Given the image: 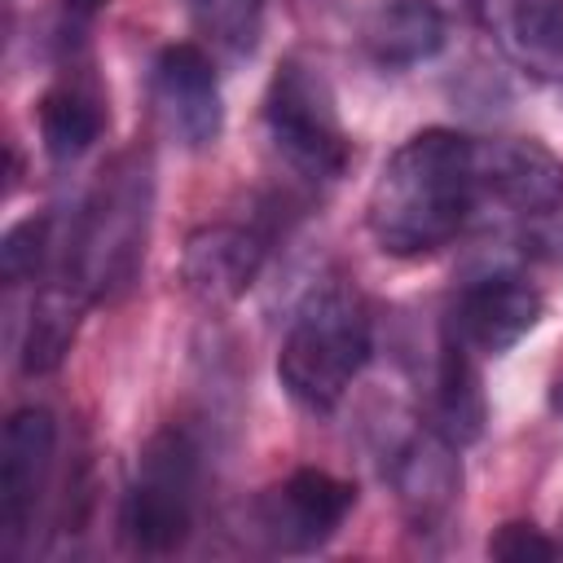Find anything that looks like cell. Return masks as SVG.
Segmentation results:
<instances>
[{"mask_svg": "<svg viewBox=\"0 0 563 563\" xmlns=\"http://www.w3.org/2000/svg\"><path fill=\"white\" fill-rule=\"evenodd\" d=\"M488 207L479 136L457 128H422L378 167L365 224L383 255L418 260L449 246Z\"/></svg>", "mask_w": 563, "mask_h": 563, "instance_id": "cell-1", "label": "cell"}, {"mask_svg": "<svg viewBox=\"0 0 563 563\" xmlns=\"http://www.w3.org/2000/svg\"><path fill=\"white\" fill-rule=\"evenodd\" d=\"M150 220H154V163L141 145H132L114 154L92 180L66 233L57 277L70 282L88 299V308L119 299L141 273Z\"/></svg>", "mask_w": 563, "mask_h": 563, "instance_id": "cell-2", "label": "cell"}, {"mask_svg": "<svg viewBox=\"0 0 563 563\" xmlns=\"http://www.w3.org/2000/svg\"><path fill=\"white\" fill-rule=\"evenodd\" d=\"M369 352L374 321L361 290L343 277H330L312 286L295 308L277 352V378L286 396L308 413H334L369 365Z\"/></svg>", "mask_w": 563, "mask_h": 563, "instance_id": "cell-3", "label": "cell"}, {"mask_svg": "<svg viewBox=\"0 0 563 563\" xmlns=\"http://www.w3.org/2000/svg\"><path fill=\"white\" fill-rule=\"evenodd\" d=\"M264 132L273 154L303 185H334L352 163V141L339 114L334 84L303 53L277 62L264 92Z\"/></svg>", "mask_w": 563, "mask_h": 563, "instance_id": "cell-4", "label": "cell"}, {"mask_svg": "<svg viewBox=\"0 0 563 563\" xmlns=\"http://www.w3.org/2000/svg\"><path fill=\"white\" fill-rule=\"evenodd\" d=\"M198 488H202L198 440L176 422L154 431L136 453V471L123 497V537L132 541V550L154 559L176 554L194 532Z\"/></svg>", "mask_w": 563, "mask_h": 563, "instance_id": "cell-5", "label": "cell"}, {"mask_svg": "<svg viewBox=\"0 0 563 563\" xmlns=\"http://www.w3.org/2000/svg\"><path fill=\"white\" fill-rule=\"evenodd\" d=\"M383 479L413 532H435L462 501V457L449 435L431 422H405L383 444Z\"/></svg>", "mask_w": 563, "mask_h": 563, "instance_id": "cell-6", "label": "cell"}, {"mask_svg": "<svg viewBox=\"0 0 563 563\" xmlns=\"http://www.w3.org/2000/svg\"><path fill=\"white\" fill-rule=\"evenodd\" d=\"M352 510H356L352 479L321 466H295L286 479L268 484L255 497V532L264 537L268 550L312 554L343 528Z\"/></svg>", "mask_w": 563, "mask_h": 563, "instance_id": "cell-7", "label": "cell"}, {"mask_svg": "<svg viewBox=\"0 0 563 563\" xmlns=\"http://www.w3.org/2000/svg\"><path fill=\"white\" fill-rule=\"evenodd\" d=\"M545 317V295L510 268L484 273L466 282L449 308L444 334H453L475 356H506L519 339H528Z\"/></svg>", "mask_w": 563, "mask_h": 563, "instance_id": "cell-8", "label": "cell"}, {"mask_svg": "<svg viewBox=\"0 0 563 563\" xmlns=\"http://www.w3.org/2000/svg\"><path fill=\"white\" fill-rule=\"evenodd\" d=\"M57 453V418L44 405H22L4 422L0 444V545L13 554L31 532L40 501L53 479Z\"/></svg>", "mask_w": 563, "mask_h": 563, "instance_id": "cell-9", "label": "cell"}, {"mask_svg": "<svg viewBox=\"0 0 563 563\" xmlns=\"http://www.w3.org/2000/svg\"><path fill=\"white\" fill-rule=\"evenodd\" d=\"M154 106L163 128L176 136L185 150H207L224 132V97H220V75L216 62L202 44H167L154 57Z\"/></svg>", "mask_w": 563, "mask_h": 563, "instance_id": "cell-10", "label": "cell"}, {"mask_svg": "<svg viewBox=\"0 0 563 563\" xmlns=\"http://www.w3.org/2000/svg\"><path fill=\"white\" fill-rule=\"evenodd\" d=\"M484 198L510 216L563 211V158L537 136H479Z\"/></svg>", "mask_w": 563, "mask_h": 563, "instance_id": "cell-11", "label": "cell"}, {"mask_svg": "<svg viewBox=\"0 0 563 563\" xmlns=\"http://www.w3.org/2000/svg\"><path fill=\"white\" fill-rule=\"evenodd\" d=\"M264 260H268V238L260 229L216 220L185 238L180 282L202 303H233L255 286Z\"/></svg>", "mask_w": 563, "mask_h": 563, "instance_id": "cell-12", "label": "cell"}, {"mask_svg": "<svg viewBox=\"0 0 563 563\" xmlns=\"http://www.w3.org/2000/svg\"><path fill=\"white\" fill-rule=\"evenodd\" d=\"M501 57L537 84L563 88V0H471Z\"/></svg>", "mask_w": 563, "mask_h": 563, "instance_id": "cell-13", "label": "cell"}, {"mask_svg": "<svg viewBox=\"0 0 563 563\" xmlns=\"http://www.w3.org/2000/svg\"><path fill=\"white\" fill-rule=\"evenodd\" d=\"M35 123H40V145L53 163H75L84 158L106 123H110V110H106V92L101 84L88 75V70H62L35 101Z\"/></svg>", "mask_w": 563, "mask_h": 563, "instance_id": "cell-14", "label": "cell"}, {"mask_svg": "<svg viewBox=\"0 0 563 563\" xmlns=\"http://www.w3.org/2000/svg\"><path fill=\"white\" fill-rule=\"evenodd\" d=\"M361 48L383 70L431 62L444 48V9L431 0H378L361 22Z\"/></svg>", "mask_w": 563, "mask_h": 563, "instance_id": "cell-15", "label": "cell"}, {"mask_svg": "<svg viewBox=\"0 0 563 563\" xmlns=\"http://www.w3.org/2000/svg\"><path fill=\"white\" fill-rule=\"evenodd\" d=\"M484 418H488V405H484V383H479V356L466 352L453 334H444L440 352H435L427 422L462 449L484 435Z\"/></svg>", "mask_w": 563, "mask_h": 563, "instance_id": "cell-16", "label": "cell"}, {"mask_svg": "<svg viewBox=\"0 0 563 563\" xmlns=\"http://www.w3.org/2000/svg\"><path fill=\"white\" fill-rule=\"evenodd\" d=\"M84 308H88V299L70 282H62L57 273H53V282H44L35 290L31 312H26V330H22V347H18L22 374H53L66 361Z\"/></svg>", "mask_w": 563, "mask_h": 563, "instance_id": "cell-17", "label": "cell"}, {"mask_svg": "<svg viewBox=\"0 0 563 563\" xmlns=\"http://www.w3.org/2000/svg\"><path fill=\"white\" fill-rule=\"evenodd\" d=\"M198 35L224 57H251L264 31V0H185Z\"/></svg>", "mask_w": 563, "mask_h": 563, "instance_id": "cell-18", "label": "cell"}, {"mask_svg": "<svg viewBox=\"0 0 563 563\" xmlns=\"http://www.w3.org/2000/svg\"><path fill=\"white\" fill-rule=\"evenodd\" d=\"M53 251V216H26L18 220L9 233H4V246H0V273H4V286H22V282H35L44 260Z\"/></svg>", "mask_w": 563, "mask_h": 563, "instance_id": "cell-19", "label": "cell"}, {"mask_svg": "<svg viewBox=\"0 0 563 563\" xmlns=\"http://www.w3.org/2000/svg\"><path fill=\"white\" fill-rule=\"evenodd\" d=\"M554 554H559V541L528 519H510L488 537V559H501V563H541Z\"/></svg>", "mask_w": 563, "mask_h": 563, "instance_id": "cell-20", "label": "cell"}, {"mask_svg": "<svg viewBox=\"0 0 563 563\" xmlns=\"http://www.w3.org/2000/svg\"><path fill=\"white\" fill-rule=\"evenodd\" d=\"M106 4H110V0H62L66 18H75V22H88V18H97Z\"/></svg>", "mask_w": 563, "mask_h": 563, "instance_id": "cell-21", "label": "cell"}, {"mask_svg": "<svg viewBox=\"0 0 563 563\" xmlns=\"http://www.w3.org/2000/svg\"><path fill=\"white\" fill-rule=\"evenodd\" d=\"M550 409H554V418H563V374H559L554 387H550Z\"/></svg>", "mask_w": 563, "mask_h": 563, "instance_id": "cell-22", "label": "cell"}, {"mask_svg": "<svg viewBox=\"0 0 563 563\" xmlns=\"http://www.w3.org/2000/svg\"><path fill=\"white\" fill-rule=\"evenodd\" d=\"M431 4H440V9H449V4H453V0H431Z\"/></svg>", "mask_w": 563, "mask_h": 563, "instance_id": "cell-23", "label": "cell"}]
</instances>
